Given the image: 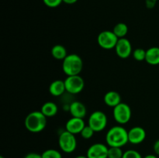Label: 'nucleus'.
<instances>
[{
    "instance_id": "1",
    "label": "nucleus",
    "mask_w": 159,
    "mask_h": 158,
    "mask_svg": "<svg viewBox=\"0 0 159 158\" xmlns=\"http://www.w3.org/2000/svg\"><path fill=\"white\" fill-rule=\"evenodd\" d=\"M106 142L108 147H123L128 140V131L122 125H114L107 131Z\"/></svg>"
},
{
    "instance_id": "2",
    "label": "nucleus",
    "mask_w": 159,
    "mask_h": 158,
    "mask_svg": "<svg viewBox=\"0 0 159 158\" xmlns=\"http://www.w3.org/2000/svg\"><path fill=\"white\" fill-rule=\"evenodd\" d=\"M24 125L26 129L33 133H40L47 125V117L41 111H33L26 116Z\"/></svg>"
},
{
    "instance_id": "3",
    "label": "nucleus",
    "mask_w": 159,
    "mask_h": 158,
    "mask_svg": "<svg viewBox=\"0 0 159 158\" xmlns=\"http://www.w3.org/2000/svg\"><path fill=\"white\" fill-rule=\"evenodd\" d=\"M83 68V60L76 54H68L62 60V71L67 76L79 75Z\"/></svg>"
},
{
    "instance_id": "4",
    "label": "nucleus",
    "mask_w": 159,
    "mask_h": 158,
    "mask_svg": "<svg viewBox=\"0 0 159 158\" xmlns=\"http://www.w3.org/2000/svg\"><path fill=\"white\" fill-rule=\"evenodd\" d=\"M58 145L64 153H72L77 147V139L75 135L69 133L67 130L61 132L58 136Z\"/></svg>"
},
{
    "instance_id": "5",
    "label": "nucleus",
    "mask_w": 159,
    "mask_h": 158,
    "mask_svg": "<svg viewBox=\"0 0 159 158\" xmlns=\"http://www.w3.org/2000/svg\"><path fill=\"white\" fill-rule=\"evenodd\" d=\"M108 122L107 116L102 111L96 110L93 112L89 117L88 125L93 129L95 133L103 131Z\"/></svg>"
},
{
    "instance_id": "6",
    "label": "nucleus",
    "mask_w": 159,
    "mask_h": 158,
    "mask_svg": "<svg viewBox=\"0 0 159 158\" xmlns=\"http://www.w3.org/2000/svg\"><path fill=\"white\" fill-rule=\"evenodd\" d=\"M113 116L114 120L120 125L127 124L131 119L132 111L130 105L124 102H120L113 108Z\"/></svg>"
},
{
    "instance_id": "7",
    "label": "nucleus",
    "mask_w": 159,
    "mask_h": 158,
    "mask_svg": "<svg viewBox=\"0 0 159 158\" xmlns=\"http://www.w3.org/2000/svg\"><path fill=\"white\" fill-rule=\"evenodd\" d=\"M118 40V37L111 30L102 31L97 37L98 44L104 50L114 49Z\"/></svg>"
},
{
    "instance_id": "8",
    "label": "nucleus",
    "mask_w": 159,
    "mask_h": 158,
    "mask_svg": "<svg viewBox=\"0 0 159 158\" xmlns=\"http://www.w3.org/2000/svg\"><path fill=\"white\" fill-rule=\"evenodd\" d=\"M66 91L72 94H77L82 92L85 87L84 79L79 75L67 76L65 80Z\"/></svg>"
},
{
    "instance_id": "9",
    "label": "nucleus",
    "mask_w": 159,
    "mask_h": 158,
    "mask_svg": "<svg viewBox=\"0 0 159 158\" xmlns=\"http://www.w3.org/2000/svg\"><path fill=\"white\" fill-rule=\"evenodd\" d=\"M114 49L116 55L122 59L128 58L133 53L131 43L126 37L118 40Z\"/></svg>"
},
{
    "instance_id": "10",
    "label": "nucleus",
    "mask_w": 159,
    "mask_h": 158,
    "mask_svg": "<svg viewBox=\"0 0 159 158\" xmlns=\"http://www.w3.org/2000/svg\"><path fill=\"white\" fill-rule=\"evenodd\" d=\"M108 149L105 144L96 143L89 147L86 156L88 158H108Z\"/></svg>"
},
{
    "instance_id": "11",
    "label": "nucleus",
    "mask_w": 159,
    "mask_h": 158,
    "mask_svg": "<svg viewBox=\"0 0 159 158\" xmlns=\"http://www.w3.org/2000/svg\"><path fill=\"white\" fill-rule=\"evenodd\" d=\"M146 138V131L143 127H132L128 131L129 143L134 145H138L144 141Z\"/></svg>"
},
{
    "instance_id": "12",
    "label": "nucleus",
    "mask_w": 159,
    "mask_h": 158,
    "mask_svg": "<svg viewBox=\"0 0 159 158\" xmlns=\"http://www.w3.org/2000/svg\"><path fill=\"white\" fill-rule=\"evenodd\" d=\"M85 126V123L83 119L71 117L65 123V130L74 135L80 134Z\"/></svg>"
},
{
    "instance_id": "13",
    "label": "nucleus",
    "mask_w": 159,
    "mask_h": 158,
    "mask_svg": "<svg viewBox=\"0 0 159 158\" xmlns=\"http://www.w3.org/2000/svg\"><path fill=\"white\" fill-rule=\"evenodd\" d=\"M68 111H69L71 117L84 119L86 116L87 108L82 102H79V101H75L70 104Z\"/></svg>"
},
{
    "instance_id": "14",
    "label": "nucleus",
    "mask_w": 159,
    "mask_h": 158,
    "mask_svg": "<svg viewBox=\"0 0 159 158\" xmlns=\"http://www.w3.org/2000/svg\"><path fill=\"white\" fill-rule=\"evenodd\" d=\"M65 91H66V88H65V81L57 79L50 84L49 92L51 95L54 97H59L62 95Z\"/></svg>"
},
{
    "instance_id": "15",
    "label": "nucleus",
    "mask_w": 159,
    "mask_h": 158,
    "mask_svg": "<svg viewBox=\"0 0 159 158\" xmlns=\"http://www.w3.org/2000/svg\"><path fill=\"white\" fill-rule=\"evenodd\" d=\"M103 101L107 106L114 108L121 102L120 94L115 91H107L104 95Z\"/></svg>"
},
{
    "instance_id": "16",
    "label": "nucleus",
    "mask_w": 159,
    "mask_h": 158,
    "mask_svg": "<svg viewBox=\"0 0 159 158\" xmlns=\"http://www.w3.org/2000/svg\"><path fill=\"white\" fill-rule=\"evenodd\" d=\"M145 61L150 65L159 64V47L152 46L146 50Z\"/></svg>"
},
{
    "instance_id": "17",
    "label": "nucleus",
    "mask_w": 159,
    "mask_h": 158,
    "mask_svg": "<svg viewBox=\"0 0 159 158\" xmlns=\"http://www.w3.org/2000/svg\"><path fill=\"white\" fill-rule=\"evenodd\" d=\"M40 111L47 118H51L57 115V112H58V107L54 102H47L43 104L41 108H40Z\"/></svg>"
},
{
    "instance_id": "18",
    "label": "nucleus",
    "mask_w": 159,
    "mask_h": 158,
    "mask_svg": "<svg viewBox=\"0 0 159 158\" xmlns=\"http://www.w3.org/2000/svg\"><path fill=\"white\" fill-rule=\"evenodd\" d=\"M51 55L56 60H63L68 56L66 48L61 44L54 45L51 49Z\"/></svg>"
},
{
    "instance_id": "19",
    "label": "nucleus",
    "mask_w": 159,
    "mask_h": 158,
    "mask_svg": "<svg viewBox=\"0 0 159 158\" xmlns=\"http://www.w3.org/2000/svg\"><path fill=\"white\" fill-rule=\"evenodd\" d=\"M113 33L115 35L118 37V39L124 38L128 33V26L126 23H119L114 26L113 29Z\"/></svg>"
},
{
    "instance_id": "20",
    "label": "nucleus",
    "mask_w": 159,
    "mask_h": 158,
    "mask_svg": "<svg viewBox=\"0 0 159 158\" xmlns=\"http://www.w3.org/2000/svg\"><path fill=\"white\" fill-rule=\"evenodd\" d=\"M124 153L121 147H109L108 158H122Z\"/></svg>"
},
{
    "instance_id": "21",
    "label": "nucleus",
    "mask_w": 159,
    "mask_h": 158,
    "mask_svg": "<svg viewBox=\"0 0 159 158\" xmlns=\"http://www.w3.org/2000/svg\"><path fill=\"white\" fill-rule=\"evenodd\" d=\"M42 158H62L60 151L54 149H48L41 153Z\"/></svg>"
},
{
    "instance_id": "22",
    "label": "nucleus",
    "mask_w": 159,
    "mask_h": 158,
    "mask_svg": "<svg viewBox=\"0 0 159 158\" xmlns=\"http://www.w3.org/2000/svg\"><path fill=\"white\" fill-rule=\"evenodd\" d=\"M134 59L137 61H143L145 60L146 57V50L143 48H137L132 53Z\"/></svg>"
},
{
    "instance_id": "23",
    "label": "nucleus",
    "mask_w": 159,
    "mask_h": 158,
    "mask_svg": "<svg viewBox=\"0 0 159 158\" xmlns=\"http://www.w3.org/2000/svg\"><path fill=\"white\" fill-rule=\"evenodd\" d=\"M94 133L95 131L89 126V125H85V126L84 127L83 129H82V132L80 133V135L83 139H89L93 137Z\"/></svg>"
},
{
    "instance_id": "24",
    "label": "nucleus",
    "mask_w": 159,
    "mask_h": 158,
    "mask_svg": "<svg viewBox=\"0 0 159 158\" xmlns=\"http://www.w3.org/2000/svg\"><path fill=\"white\" fill-rule=\"evenodd\" d=\"M122 158H143L141 153L135 150H126Z\"/></svg>"
},
{
    "instance_id": "25",
    "label": "nucleus",
    "mask_w": 159,
    "mask_h": 158,
    "mask_svg": "<svg viewBox=\"0 0 159 158\" xmlns=\"http://www.w3.org/2000/svg\"><path fill=\"white\" fill-rule=\"evenodd\" d=\"M43 2L48 7L56 8L63 2V0H43Z\"/></svg>"
},
{
    "instance_id": "26",
    "label": "nucleus",
    "mask_w": 159,
    "mask_h": 158,
    "mask_svg": "<svg viewBox=\"0 0 159 158\" xmlns=\"http://www.w3.org/2000/svg\"><path fill=\"white\" fill-rule=\"evenodd\" d=\"M157 2H158V0H145L146 7L150 9H153L156 6Z\"/></svg>"
},
{
    "instance_id": "27",
    "label": "nucleus",
    "mask_w": 159,
    "mask_h": 158,
    "mask_svg": "<svg viewBox=\"0 0 159 158\" xmlns=\"http://www.w3.org/2000/svg\"><path fill=\"white\" fill-rule=\"evenodd\" d=\"M24 158H42V156L37 153H29L24 156Z\"/></svg>"
},
{
    "instance_id": "28",
    "label": "nucleus",
    "mask_w": 159,
    "mask_h": 158,
    "mask_svg": "<svg viewBox=\"0 0 159 158\" xmlns=\"http://www.w3.org/2000/svg\"><path fill=\"white\" fill-rule=\"evenodd\" d=\"M153 150L154 151H155V154H156L157 156H159V139L155 141V143H154Z\"/></svg>"
},
{
    "instance_id": "29",
    "label": "nucleus",
    "mask_w": 159,
    "mask_h": 158,
    "mask_svg": "<svg viewBox=\"0 0 159 158\" xmlns=\"http://www.w3.org/2000/svg\"><path fill=\"white\" fill-rule=\"evenodd\" d=\"M77 1L78 0H63V2L66 3V4L68 5H72L75 4Z\"/></svg>"
},
{
    "instance_id": "30",
    "label": "nucleus",
    "mask_w": 159,
    "mask_h": 158,
    "mask_svg": "<svg viewBox=\"0 0 159 158\" xmlns=\"http://www.w3.org/2000/svg\"><path fill=\"white\" fill-rule=\"evenodd\" d=\"M143 158H158V156H157V155L148 154V155H146V156H144Z\"/></svg>"
},
{
    "instance_id": "31",
    "label": "nucleus",
    "mask_w": 159,
    "mask_h": 158,
    "mask_svg": "<svg viewBox=\"0 0 159 158\" xmlns=\"http://www.w3.org/2000/svg\"><path fill=\"white\" fill-rule=\"evenodd\" d=\"M75 158H88L87 156H83V155H81V156H77Z\"/></svg>"
},
{
    "instance_id": "32",
    "label": "nucleus",
    "mask_w": 159,
    "mask_h": 158,
    "mask_svg": "<svg viewBox=\"0 0 159 158\" xmlns=\"http://www.w3.org/2000/svg\"><path fill=\"white\" fill-rule=\"evenodd\" d=\"M0 158H5V157H4V156H0Z\"/></svg>"
}]
</instances>
